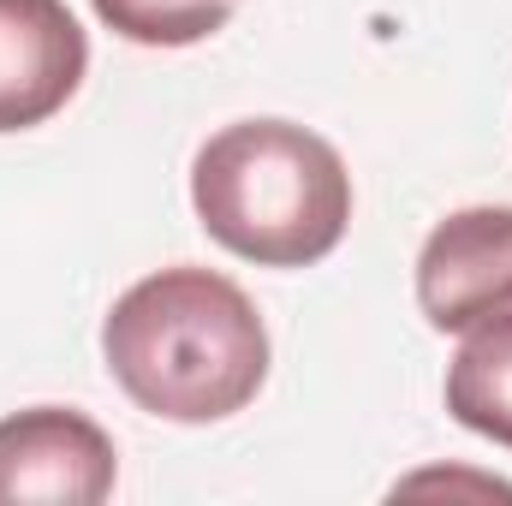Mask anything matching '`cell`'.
I'll return each instance as SVG.
<instances>
[{
	"mask_svg": "<svg viewBox=\"0 0 512 506\" xmlns=\"http://www.w3.org/2000/svg\"><path fill=\"white\" fill-rule=\"evenodd\" d=\"M447 411L471 435L512 447V310L465 328L447 364Z\"/></svg>",
	"mask_w": 512,
	"mask_h": 506,
	"instance_id": "6",
	"label": "cell"
},
{
	"mask_svg": "<svg viewBox=\"0 0 512 506\" xmlns=\"http://www.w3.org/2000/svg\"><path fill=\"white\" fill-rule=\"evenodd\" d=\"M90 72V36L66 0H0V131L54 120Z\"/></svg>",
	"mask_w": 512,
	"mask_h": 506,
	"instance_id": "5",
	"label": "cell"
},
{
	"mask_svg": "<svg viewBox=\"0 0 512 506\" xmlns=\"http://www.w3.org/2000/svg\"><path fill=\"white\" fill-rule=\"evenodd\" d=\"M191 209L221 251L256 268H310L346 239L352 173L292 120H239L191 161Z\"/></svg>",
	"mask_w": 512,
	"mask_h": 506,
	"instance_id": "2",
	"label": "cell"
},
{
	"mask_svg": "<svg viewBox=\"0 0 512 506\" xmlns=\"http://www.w3.org/2000/svg\"><path fill=\"white\" fill-rule=\"evenodd\" d=\"M102 358L126 399L167 423H221L268 381V328L215 268H161L114 298Z\"/></svg>",
	"mask_w": 512,
	"mask_h": 506,
	"instance_id": "1",
	"label": "cell"
},
{
	"mask_svg": "<svg viewBox=\"0 0 512 506\" xmlns=\"http://www.w3.org/2000/svg\"><path fill=\"white\" fill-rule=\"evenodd\" d=\"M120 453L102 423L66 405H30L0 417V501L96 506L114 495Z\"/></svg>",
	"mask_w": 512,
	"mask_h": 506,
	"instance_id": "3",
	"label": "cell"
},
{
	"mask_svg": "<svg viewBox=\"0 0 512 506\" xmlns=\"http://www.w3.org/2000/svg\"><path fill=\"white\" fill-rule=\"evenodd\" d=\"M417 304L429 328L465 334L512 310V209H459L417 251Z\"/></svg>",
	"mask_w": 512,
	"mask_h": 506,
	"instance_id": "4",
	"label": "cell"
},
{
	"mask_svg": "<svg viewBox=\"0 0 512 506\" xmlns=\"http://www.w3.org/2000/svg\"><path fill=\"white\" fill-rule=\"evenodd\" d=\"M108 30H120L137 48H191L215 36L239 0H90Z\"/></svg>",
	"mask_w": 512,
	"mask_h": 506,
	"instance_id": "7",
	"label": "cell"
}]
</instances>
